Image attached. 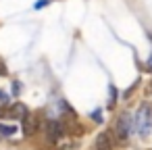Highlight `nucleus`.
Masks as SVG:
<instances>
[{
    "label": "nucleus",
    "instance_id": "4",
    "mask_svg": "<svg viewBox=\"0 0 152 150\" xmlns=\"http://www.w3.org/2000/svg\"><path fill=\"white\" fill-rule=\"evenodd\" d=\"M65 125L61 123V121H50L48 125H46V133H48V140H52V142H56V140H61L63 135H65Z\"/></svg>",
    "mask_w": 152,
    "mask_h": 150
},
{
    "label": "nucleus",
    "instance_id": "8",
    "mask_svg": "<svg viewBox=\"0 0 152 150\" xmlns=\"http://www.w3.org/2000/svg\"><path fill=\"white\" fill-rule=\"evenodd\" d=\"M4 106H9V94L0 90V108H4Z\"/></svg>",
    "mask_w": 152,
    "mask_h": 150
},
{
    "label": "nucleus",
    "instance_id": "7",
    "mask_svg": "<svg viewBox=\"0 0 152 150\" xmlns=\"http://www.w3.org/2000/svg\"><path fill=\"white\" fill-rule=\"evenodd\" d=\"M13 133H17L13 125H0V135H13Z\"/></svg>",
    "mask_w": 152,
    "mask_h": 150
},
{
    "label": "nucleus",
    "instance_id": "13",
    "mask_svg": "<svg viewBox=\"0 0 152 150\" xmlns=\"http://www.w3.org/2000/svg\"><path fill=\"white\" fill-rule=\"evenodd\" d=\"M146 69H148V71H152V56L148 59V63H146Z\"/></svg>",
    "mask_w": 152,
    "mask_h": 150
},
{
    "label": "nucleus",
    "instance_id": "12",
    "mask_svg": "<svg viewBox=\"0 0 152 150\" xmlns=\"http://www.w3.org/2000/svg\"><path fill=\"white\" fill-rule=\"evenodd\" d=\"M92 117H94V121H98V123L102 121V117H100V110H94V115H92Z\"/></svg>",
    "mask_w": 152,
    "mask_h": 150
},
{
    "label": "nucleus",
    "instance_id": "14",
    "mask_svg": "<svg viewBox=\"0 0 152 150\" xmlns=\"http://www.w3.org/2000/svg\"><path fill=\"white\" fill-rule=\"evenodd\" d=\"M0 75H7V69H4V65H0Z\"/></svg>",
    "mask_w": 152,
    "mask_h": 150
},
{
    "label": "nucleus",
    "instance_id": "11",
    "mask_svg": "<svg viewBox=\"0 0 152 150\" xmlns=\"http://www.w3.org/2000/svg\"><path fill=\"white\" fill-rule=\"evenodd\" d=\"M19 92H21V83H19V81H13V94L17 96Z\"/></svg>",
    "mask_w": 152,
    "mask_h": 150
},
{
    "label": "nucleus",
    "instance_id": "2",
    "mask_svg": "<svg viewBox=\"0 0 152 150\" xmlns=\"http://www.w3.org/2000/svg\"><path fill=\"white\" fill-rule=\"evenodd\" d=\"M133 129V117L129 113H123L119 119H117V125H115V131H117V138L119 140H127V135L131 133Z\"/></svg>",
    "mask_w": 152,
    "mask_h": 150
},
{
    "label": "nucleus",
    "instance_id": "1",
    "mask_svg": "<svg viewBox=\"0 0 152 150\" xmlns=\"http://www.w3.org/2000/svg\"><path fill=\"white\" fill-rule=\"evenodd\" d=\"M133 127L142 133V135H148V131H150V127H152V110H150V106H142L140 108V113L135 115V119H133Z\"/></svg>",
    "mask_w": 152,
    "mask_h": 150
},
{
    "label": "nucleus",
    "instance_id": "3",
    "mask_svg": "<svg viewBox=\"0 0 152 150\" xmlns=\"http://www.w3.org/2000/svg\"><path fill=\"white\" fill-rule=\"evenodd\" d=\"M29 110H27V106L23 104V102H15L13 106H4V108H0V117H9V119H23L25 115H27Z\"/></svg>",
    "mask_w": 152,
    "mask_h": 150
},
{
    "label": "nucleus",
    "instance_id": "6",
    "mask_svg": "<svg viewBox=\"0 0 152 150\" xmlns=\"http://www.w3.org/2000/svg\"><path fill=\"white\" fill-rule=\"evenodd\" d=\"M96 146H98V150H113L110 140H108V133H100L98 140H96Z\"/></svg>",
    "mask_w": 152,
    "mask_h": 150
},
{
    "label": "nucleus",
    "instance_id": "5",
    "mask_svg": "<svg viewBox=\"0 0 152 150\" xmlns=\"http://www.w3.org/2000/svg\"><path fill=\"white\" fill-rule=\"evenodd\" d=\"M21 121H23V133H25V135H34V133H36V127H38V119L27 113Z\"/></svg>",
    "mask_w": 152,
    "mask_h": 150
},
{
    "label": "nucleus",
    "instance_id": "10",
    "mask_svg": "<svg viewBox=\"0 0 152 150\" xmlns=\"http://www.w3.org/2000/svg\"><path fill=\"white\" fill-rule=\"evenodd\" d=\"M115 100H117V90L110 86V102H108V106H115Z\"/></svg>",
    "mask_w": 152,
    "mask_h": 150
},
{
    "label": "nucleus",
    "instance_id": "9",
    "mask_svg": "<svg viewBox=\"0 0 152 150\" xmlns=\"http://www.w3.org/2000/svg\"><path fill=\"white\" fill-rule=\"evenodd\" d=\"M48 4H50V0H40V2H36V4H34V9H36V11H40V9L48 7Z\"/></svg>",
    "mask_w": 152,
    "mask_h": 150
}]
</instances>
